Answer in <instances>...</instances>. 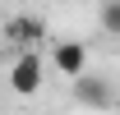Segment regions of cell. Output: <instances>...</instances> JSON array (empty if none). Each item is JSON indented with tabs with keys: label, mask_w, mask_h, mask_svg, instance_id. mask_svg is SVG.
Listing matches in <instances>:
<instances>
[{
	"label": "cell",
	"mask_w": 120,
	"mask_h": 115,
	"mask_svg": "<svg viewBox=\"0 0 120 115\" xmlns=\"http://www.w3.org/2000/svg\"><path fill=\"white\" fill-rule=\"evenodd\" d=\"M42 55H37V51H19L14 60H9V74H5V78H9V92H14V97H32V92H37V87H42Z\"/></svg>",
	"instance_id": "1"
},
{
	"label": "cell",
	"mask_w": 120,
	"mask_h": 115,
	"mask_svg": "<svg viewBox=\"0 0 120 115\" xmlns=\"http://www.w3.org/2000/svg\"><path fill=\"white\" fill-rule=\"evenodd\" d=\"M5 42L14 46V51H37V46L46 42V23L32 14H9V23H5Z\"/></svg>",
	"instance_id": "2"
},
{
	"label": "cell",
	"mask_w": 120,
	"mask_h": 115,
	"mask_svg": "<svg viewBox=\"0 0 120 115\" xmlns=\"http://www.w3.org/2000/svg\"><path fill=\"white\" fill-rule=\"evenodd\" d=\"M51 65H56V74H65L69 83L83 78V74H88V51H83V42H56L51 46Z\"/></svg>",
	"instance_id": "3"
},
{
	"label": "cell",
	"mask_w": 120,
	"mask_h": 115,
	"mask_svg": "<svg viewBox=\"0 0 120 115\" xmlns=\"http://www.w3.org/2000/svg\"><path fill=\"white\" fill-rule=\"evenodd\" d=\"M74 97L83 101V106H111V92H106V83H102V78H92V74L74 78Z\"/></svg>",
	"instance_id": "4"
},
{
	"label": "cell",
	"mask_w": 120,
	"mask_h": 115,
	"mask_svg": "<svg viewBox=\"0 0 120 115\" xmlns=\"http://www.w3.org/2000/svg\"><path fill=\"white\" fill-rule=\"evenodd\" d=\"M97 23H102V32L120 37V0H102V9H97Z\"/></svg>",
	"instance_id": "5"
}]
</instances>
